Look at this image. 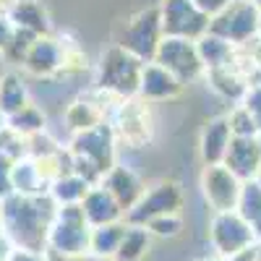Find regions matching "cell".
I'll use <instances>...</instances> for the list:
<instances>
[{"label":"cell","instance_id":"1","mask_svg":"<svg viewBox=\"0 0 261 261\" xmlns=\"http://www.w3.org/2000/svg\"><path fill=\"white\" fill-rule=\"evenodd\" d=\"M13 261H34V258H32V256H24V253H21V256H16Z\"/></svg>","mask_w":261,"mask_h":261}]
</instances>
